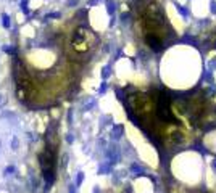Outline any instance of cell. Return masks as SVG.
I'll use <instances>...</instances> for the list:
<instances>
[{
	"instance_id": "obj_1",
	"label": "cell",
	"mask_w": 216,
	"mask_h": 193,
	"mask_svg": "<svg viewBox=\"0 0 216 193\" xmlns=\"http://www.w3.org/2000/svg\"><path fill=\"white\" fill-rule=\"evenodd\" d=\"M140 21H142L143 32H145L147 44L153 50H160L166 29H165L163 11L153 0H147L140 6Z\"/></svg>"
},
{
	"instance_id": "obj_2",
	"label": "cell",
	"mask_w": 216,
	"mask_h": 193,
	"mask_svg": "<svg viewBox=\"0 0 216 193\" xmlns=\"http://www.w3.org/2000/svg\"><path fill=\"white\" fill-rule=\"evenodd\" d=\"M95 36L86 28H77L73 37V48L77 53H87L95 44Z\"/></svg>"
},
{
	"instance_id": "obj_3",
	"label": "cell",
	"mask_w": 216,
	"mask_h": 193,
	"mask_svg": "<svg viewBox=\"0 0 216 193\" xmlns=\"http://www.w3.org/2000/svg\"><path fill=\"white\" fill-rule=\"evenodd\" d=\"M39 161H41V169L44 174V179L47 182V185L53 183L55 175H53V155H50V151H44L41 156H39Z\"/></svg>"
},
{
	"instance_id": "obj_4",
	"label": "cell",
	"mask_w": 216,
	"mask_h": 193,
	"mask_svg": "<svg viewBox=\"0 0 216 193\" xmlns=\"http://www.w3.org/2000/svg\"><path fill=\"white\" fill-rule=\"evenodd\" d=\"M21 11L24 15H29V0H21Z\"/></svg>"
},
{
	"instance_id": "obj_5",
	"label": "cell",
	"mask_w": 216,
	"mask_h": 193,
	"mask_svg": "<svg viewBox=\"0 0 216 193\" xmlns=\"http://www.w3.org/2000/svg\"><path fill=\"white\" fill-rule=\"evenodd\" d=\"M2 24H3V28H7V29L10 28V16L7 15V13L2 15Z\"/></svg>"
},
{
	"instance_id": "obj_6",
	"label": "cell",
	"mask_w": 216,
	"mask_h": 193,
	"mask_svg": "<svg viewBox=\"0 0 216 193\" xmlns=\"http://www.w3.org/2000/svg\"><path fill=\"white\" fill-rule=\"evenodd\" d=\"M3 50H5L7 53H10V55H15V53H16V48H15V47H5Z\"/></svg>"
},
{
	"instance_id": "obj_7",
	"label": "cell",
	"mask_w": 216,
	"mask_h": 193,
	"mask_svg": "<svg viewBox=\"0 0 216 193\" xmlns=\"http://www.w3.org/2000/svg\"><path fill=\"white\" fill-rule=\"evenodd\" d=\"M15 171H16V169H15V166H8L5 169V175H10V174H13Z\"/></svg>"
},
{
	"instance_id": "obj_8",
	"label": "cell",
	"mask_w": 216,
	"mask_h": 193,
	"mask_svg": "<svg viewBox=\"0 0 216 193\" xmlns=\"http://www.w3.org/2000/svg\"><path fill=\"white\" fill-rule=\"evenodd\" d=\"M11 148H13V150H18V139H16V137L11 140Z\"/></svg>"
},
{
	"instance_id": "obj_9",
	"label": "cell",
	"mask_w": 216,
	"mask_h": 193,
	"mask_svg": "<svg viewBox=\"0 0 216 193\" xmlns=\"http://www.w3.org/2000/svg\"><path fill=\"white\" fill-rule=\"evenodd\" d=\"M58 16H60V13H49V15L45 16V19H50V18H58Z\"/></svg>"
},
{
	"instance_id": "obj_10",
	"label": "cell",
	"mask_w": 216,
	"mask_h": 193,
	"mask_svg": "<svg viewBox=\"0 0 216 193\" xmlns=\"http://www.w3.org/2000/svg\"><path fill=\"white\" fill-rule=\"evenodd\" d=\"M171 193H186V191H182L181 187H173L171 188Z\"/></svg>"
},
{
	"instance_id": "obj_11",
	"label": "cell",
	"mask_w": 216,
	"mask_h": 193,
	"mask_svg": "<svg viewBox=\"0 0 216 193\" xmlns=\"http://www.w3.org/2000/svg\"><path fill=\"white\" fill-rule=\"evenodd\" d=\"M76 182H77V185H79V183H81V182H82V174H79V175H77V179H76Z\"/></svg>"
},
{
	"instance_id": "obj_12",
	"label": "cell",
	"mask_w": 216,
	"mask_h": 193,
	"mask_svg": "<svg viewBox=\"0 0 216 193\" xmlns=\"http://www.w3.org/2000/svg\"><path fill=\"white\" fill-rule=\"evenodd\" d=\"M0 148H2V142H0Z\"/></svg>"
},
{
	"instance_id": "obj_13",
	"label": "cell",
	"mask_w": 216,
	"mask_h": 193,
	"mask_svg": "<svg viewBox=\"0 0 216 193\" xmlns=\"http://www.w3.org/2000/svg\"><path fill=\"white\" fill-rule=\"evenodd\" d=\"M0 103H2V98H0Z\"/></svg>"
}]
</instances>
